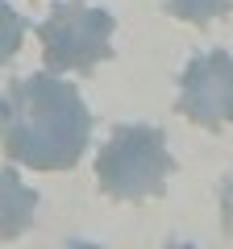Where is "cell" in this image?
Instances as JSON below:
<instances>
[{"label": "cell", "mask_w": 233, "mask_h": 249, "mask_svg": "<svg viewBox=\"0 0 233 249\" xmlns=\"http://www.w3.org/2000/svg\"><path fill=\"white\" fill-rule=\"evenodd\" d=\"M92 142L79 88L58 75H25L4 96V154L29 170H71Z\"/></svg>", "instance_id": "1"}, {"label": "cell", "mask_w": 233, "mask_h": 249, "mask_svg": "<svg viewBox=\"0 0 233 249\" xmlns=\"http://www.w3.org/2000/svg\"><path fill=\"white\" fill-rule=\"evenodd\" d=\"M171 175H175V158L167 150V133L154 124H116L104 150L96 154L100 191L121 204L162 196Z\"/></svg>", "instance_id": "2"}, {"label": "cell", "mask_w": 233, "mask_h": 249, "mask_svg": "<svg viewBox=\"0 0 233 249\" xmlns=\"http://www.w3.org/2000/svg\"><path fill=\"white\" fill-rule=\"evenodd\" d=\"M179 112L200 129L233 124V54L204 50L179 75Z\"/></svg>", "instance_id": "4"}, {"label": "cell", "mask_w": 233, "mask_h": 249, "mask_svg": "<svg viewBox=\"0 0 233 249\" xmlns=\"http://www.w3.org/2000/svg\"><path fill=\"white\" fill-rule=\"evenodd\" d=\"M221 220H225V232L233 237V175L221 183Z\"/></svg>", "instance_id": "8"}, {"label": "cell", "mask_w": 233, "mask_h": 249, "mask_svg": "<svg viewBox=\"0 0 233 249\" xmlns=\"http://www.w3.org/2000/svg\"><path fill=\"white\" fill-rule=\"evenodd\" d=\"M167 9L171 17L188 21V25H213L216 17L233 9V0H167Z\"/></svg>", "instance_id": "6"}, {"label": "cell", "mask_w": 233, "mask_h": 249, "mask_svg": "<svg viewBox=\"0 0 233 249\" xmlns=\"http://www.w3.org/2000/svg\"><path fill=\"white\" fill-rule=\"evenodd\" d=\"M116 17L108 9H92L83 0L54 4L50 17L38 25L42 58L54 75H88L113 54Z\"/></svg>", "instance_id": "3"}, {"label": "cell", "mask_w": 233, "mask_h": 249, "mask_svg": "<svg viewBox=\"0 0 233 249\" xmlns=\"http://www.w3.org/2000/svg\"><path fill=\"white\" fill-rule=\"evenodd\" d=\"M38 212V196L17 178V170H4L0 175V237L13 241L17 232H25V224L34 220Z\"/></svg>", "instance_id": "5"}, {"label": "cell", "mask_w": 233, "mask_h": 249, "mask_svg": "<svg viewBox=\"0 0 233 249\" xmlns=\"http://www.w3.org/2000/svg\"><path fill=\"white\" fill-rule=\"evenodd\" d=\"M0 17H4V21H0V58L9 62L13 54H17V37H21V17H17L13 9H0Z\"/></svg>", "instance_id": "7"}]
</instances>
